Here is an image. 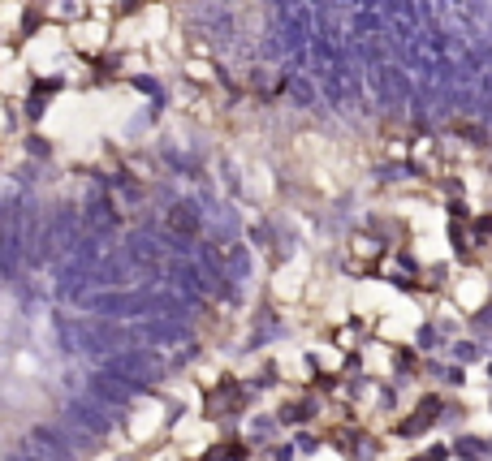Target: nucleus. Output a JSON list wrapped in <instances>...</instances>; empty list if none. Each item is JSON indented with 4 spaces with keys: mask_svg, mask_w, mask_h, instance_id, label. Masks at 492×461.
<instances>
[{
    "mask_svg": "<svg viewBox=\"0 0 492 461\" xmlns=\"http://www.w3.org/2000/svg\"><path fill=\"white\" fill-rule=\"evenodd\" d=\"M104 375H113L130 392H147L164 380V358L156 349H117V354L104 358Z\"/></svg>",
    "mask_w": 492,
    "mask_h": 461,
    "instance_id": "obj_1",
    "label": "nucleus"
},
{
    "mask_svg": "<svg viewBox=\"0 0 492 461\" xmlns=\"http://www.w3.org/2000/svg\"><path fill=\"white\" fill-rule=\"evenodd\" d=\"M113 410H104L99 401H91V397H74V401L65 405V427H74L79 436H87V440H104L108 431H113Z\"/></svg>",
    "mask_w": 492,
    "mask_h": 461,
    "instance_id": "obj_2",
    "label": "nucleus"
},
{
    "mask_svg": "<svg viewBox=\"0 0 492 461\" xmlns=\"http://www.w3.org/2000/svg\"><path fill=\"white\" fill-rule=\"evenodd\" d=\"M87 397H91V401H99L104 410H125V405L135 401V392H130L125 384H117L113 375H104V371H96V375H91V388H87Z\"/></svg>",
    "mask_w": 492,
    "mask_h": 461,
    "instance_id": "obj_3",
    "label": "nucleus"
},
{
    "mask_svg": "<svg viewBox=\"0 0 492 461\" xmlns=\"http://www.w3.org/2000/svg\"><path fill=\"white\" fill-rule=\"evenodd\" d=\"M169 225H173V237H195L203 229V216H199L195 203H173V212H169Z\"/></svg>",
    "mask_w": 492,
    "mask_h": 461,
    "instance_id": "obj_4",
    "label": "nucleus"
},
{
    "mask_svg": "<svg viewBox=\"0 0 492 461\" xmlns=\"http://www.w3.org/2000/svg\"><path fill=\"white\" fill-rule=\"evenodd\" d=\"M18 254H22V229H18V220H14L9 229H0V272L5 276L18 268Z\"/></svg>",
    "mask_w": 492,
    "mask_h": 461,
    "instance_id": "obj_5",
    "label": "nucleus"
},
{
    "mask_svg": "<svg viewBox=\"0 0 492 461\" xmlns=\"http://www.w3.org/2000/svg\"><path fill=\"white\" fill-rule=\"evenodd\" d=\"M436 414H441V401H436V397H428V401H423L411 414V423H402L397 431H402V436H419V431H428V427L436 423Z\"/></svg>",
    "mask_w": 492,
    "mask_h": 461,
    "instance_id": "obj_6",
    "label": "nucleus"
},
{
    "mask_svg": "<svg viewBox=\"0 0 492 461\" xmlns=\"http://www.w3.org/2000/svg\"><path fill=\"white\" fill-rule=\"evenodd\" d=\"M453 453L462 461H484V453H488V444L479 440V436H458V444H453Z\"/></svg>",
    "mask_w": 492,
    "mask_h": 461,
    "instance_id": "obj_7",
    "label": "nucleus"
},
{
    "mask_svg": "<svg viewBox=\"0 0 492 461\" xmlns=\"http://www.w3.org/2000/svg\"><path fill=\"white\" fill-rule=\"evenodd\" d=\"M450 354L458 358V363H479V358H484V349L475 346V341H453Z\"/></svg>",
    "mask_w": 492,
    "mask_h": 461,
    "instance_id": "obj_8",
    "label": "nucleus"
},
{
    "mask_svg": "<svg viewBox=\"0 0 492 461\" xmlns=\"http://www.w3.org/2000/svg\"><path fill=\"white\" fill-rule=\"evenodd\" d=\"M26 152L48 160V155H52V143H48V138H40V134H31V138H26Z\"/></svg>",
    "mask_w": 492,
    "mask_h": 461,
    "instance_id": "obj_9",
    "label": "nucleus"
},
{
    "mask_svg": "<svg viewBox=\"0 0 492 461\" xmlns=\"http://www.w3.org/2000/svg\"><path fill=\"white\" fill-rule=\"evenodd\" d=\"M5 461H40V457H35V453H26V448H22V453H9V457H5Z\"/></svg>",
    "mask_w": 492,
    "mask_h": 461,
    "instance_id": "obj_10",
    "label": "nucleus"
}]
</instances>
